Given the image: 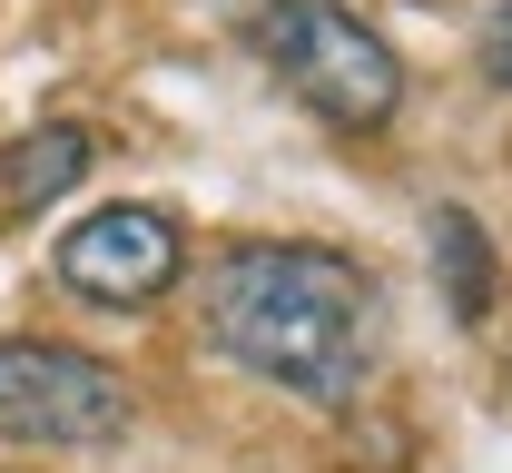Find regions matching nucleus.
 Masks as SVG:
<instances>
[{
    "label": "nucleus",
    "instance_id": "1",
    "mask_svg": "<svg viewBox=\"0 0 512 473\" xmlns=\"http://www.w3.org/2000/svg\"><path fill=\"white\" fill-rule=\"evenodd\" d=\"M207 345L237 355L256 385L296 395L316 414H345L375 375L384 345V286L365 257L316 237H237L207 257Z\"/></svg>",
    "mask_w": 512,
    "mask_h": 473
},
{
    "label": "nucleus",
    "instance_id": "2",
    "mask_svg": "<svg viewBox=\"0 0 512 473\" xmlns=\"http://www.w3.org/2000/svg\"><path fill=\"white\" fill-rule=\"evenodd\" d=\"M256 60L286 79V99H306L325 129H384L404 109V60L375 20H355L345 0H266L247 20Z\"/></svg>",
    "mask_w": 512,
    "mask_h": 473
},
{
    "label": "nucleus",
    "instance_id": "3",
    "mask_svg": "<svg viewBox=\"0 0 512 473\" xmlns=\"http://www.w3.org/2000/svg\"><path fill=\"white\" fill-rule=\"evenodd\" d=\"M138 424V395L109 355L50 336H0V444H50V454H89L119 444Z\"/></svg>",
    "mask_w": 512,
    "mask_h": 473
},
{
    "label": "nucleus",
    "instance_id": "4",
    "mask_svg": "<svg viewBox=\"0 0 512 473\" xmlns=\"http://www.w3.org/2000/svg\"><path fill=\"white\" fill-rule=\"evenodd\" d=\"M178 276H188V237H178L168 207L119 198V207H89L60 237V286L89 296V306H148V296H168Z\"/></svg>",
    "mask_w": 512,
    "mask_h": 473
},
{
    "label": "nucleus",
    "instance_id": "5",
    "mask_svg": "<svg viewBox=\"0 0 512 473\" xmlns=\"http://www.w3.org/2000/svg\"><path fill=\"white\" fill-rule=\"evenodd\" d=\"M89 168H99V138L79 129V119H50V129L10 138V158H0V198H10V207H50V198H69Z\"/></svg>",
    "mask_w": 512,
    "mask_h": 473
},
{
    "label": "nucleus",
    "instance_id": "6",
    "mask_svg": "<svg viewBox=\"0 0 512 473\" xmlns=\"http://www.w3.org/2000/svg\"><path fill=\"white\" fill-rule=\"evenodd\" d=\"M424 247H434V276H444V316L453 326H483L493 316V237H483V217L473 207H434Z\"/></svg>",
    "mask_w": 512,
    "mask_h": 473
},
{
    "label": "nucleus",
    "instance_id": "7",
    "mask_svg": "<svg viewBox=\"0 0 512 473\" xmlns=\"http://www.w3.org/2000/svg\"><path fill=\"white\" fill-rule=\"evenodd\" d=\"M473 69H483L493 89H512V0L493 10V20H483V40H473Z\"/></svg>",
    "mask_w": 512,
    "mask_h": 473
}]
</instances>
